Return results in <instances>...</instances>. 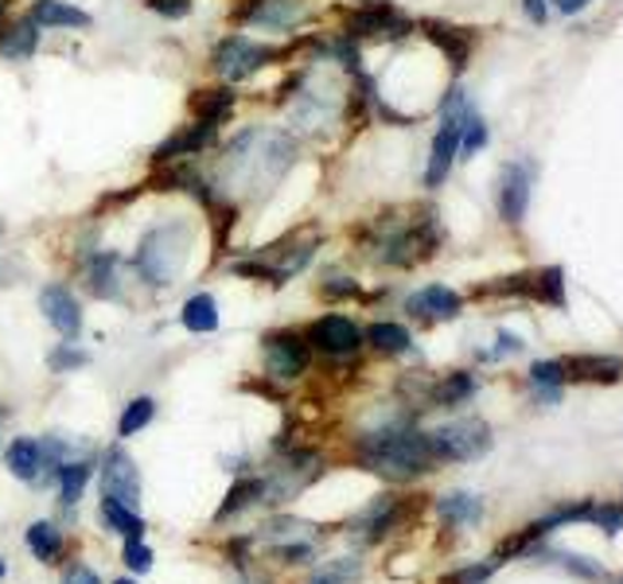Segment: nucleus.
<instances>
[{
    "label": "nucleus",
    "instance_id": "nucleus-28",
    "mask_svg": "<svg viewBox=\"0 0 623 584\" xmlns=\"http://www.w3.org/2000/svg\"><path fill=\"white\" fill-rule=\"evenodd\" d=\"M91 476H94V468L86 460L59 464V495H63L66 507H74V502L83 499V491H86V484H91Z\"/></svg>",
    "mask_w": 623,
    "mask_h": 584
},
{
    "label": "nucleus",
    "instance_id": "nucleus-40",
    "mask_svg": "<svg viewBox=\"0 0 623 584\" xmlns=\"http://www.w3.org/2000/svg\"><path fill=\"white\" fill-rule=\"evenodd\" d=\"M320 297L324 300H347V297H359V285L351 277H328L320 285Z\"/></svg>",
    "mask_w": 623,
    "mask_h": 584
},
{
    "label": "nucleus",
    "instance_id": "nucleus-24",
    "mask_svg": "<svg viewBox=\"0 0 623 584\" xmlns=\"http://www.w3.org/2000/svg\"><path fill=\"white\" fill-rule=\"evenodd\" d=\"M9 468L17 479L35 484V479H40V468H43V445L40 440H32V436H17V440L9 445Z\"/></svg>",
    "mask_w": 623,
    "mask_h": 584
},
{
    "label": "nucleus",
    "instance_id": "nucleus-1",
    "mask_svg": "<svg viewBox=\"0 0 623 584\" xmlns=\"http://www.w3.org/2000/svg\"><path fill=\"white\" fill-rule=\"evenodd\" d=\"M359 464L382 479H418L436 464L429 448V433H418L410 425H386L374 428L359 440Z\"/></svg>",
    "mask_w": 623,
    "mask_h": 584
},
{
    "label": "nucleus",
    "instance_id": "nucleus-11",
    "mask_svg": "<svg viewBox=\"0 0 623 584\" xmlns=\"http://www.w3.org/2000/svg\"><path fill=\"white\" fill-rule=\"evenodd\" d=\"M304 343L331 354V359H347V354H355L362 347V331L347 316H320V320L304 331Z\"/></svg>",
    "mask_w": 623,
    "mask_h": 584
},
{
    "label": "nucleus",
    "instance_id": "nucleus-37",
    "mask_svg": "<svg viewBox=\"0 0 623 584\" xmlns=\"http://www.w3.org/2000/svg\"><path fill=\"white\" fill-rule=\"evenodd\" d=\"M355 576H359V565H355V561H336V565H328L324 573L312 576V584H351Z\"/></svg>",
    "mask_w": 623,
    "mask_h": 584
},
{
    "label": "nucleus",
    "instance_id": "nucleus-31",
    "mask_svg": "<svg viewBox=\"0 0 623 584\" xmlns=\"http://www.w3.org/2000/svg\"><path fill=\"white\" fill-rule=\"evenodd\" d=\"M265 495V479H239V484L230 487V495H226V502H222V510H219V522L222 519H230L234 510H246L250 502H257Z\"/></svg>",
    "mask_w": 623,
    "mask_h": 584
},
{
    "label": "nucleus",
    "instance_id": "nucleus-21",
    "mask_svg": "<svg viewBox=\"0 0 623 584\" xmlns=\"http://www.w3.org/2000/svg\"><path fill=\"white\" fill-rule=\"evenodd\" d=\"M561 382H615L623 374V359H608V354H581V359H558Z\"/></svg>",
    "mask_w": 623,
    "mask_h": 584
},
{
    "label": "nucleus",
    "instance_id": "nucleus-48",
    "mask_svg": "<svg viewBox=\"0 0 623 584\" xmlns=\"http://www.w3.org/2000/svg\"><path fill=\"white\" fill-rule=\"evenodd\" d=\"M114 584H129V581H114Z\"/></svg>",
    "mask_w": 623,
    "mask_h": 584
},
{
    "label": "nucleus",
    "instance_id": "nucleus-33",
    "mask_svg": "<svg viewBox=\"0 0 623 584\" xmlns=\"http://www.w3.org/2000/svg\"><path fill=\"white\" fill-rule=\"evenodd\" d=\"M484 145H487V125H484V117L472 109V114L464 117V125H460V157H476Z\"/></svg>",
    "mask_w": 623,
    "mask_h": 584
},
{
    "label": "nucleus",
    "instance_id": "nucleus-22",
    "mask_svg": "<svg viewBox=\"0 0 623 584\" xmlns=\"http://www.w3.org/2000/svg\"><path fill=\"white\" fill-rule=\"evenodd\" d=\"M436 514L456 530L479 527V519H484V502H479V495H472V491H452V495H441V499H436Z\"/></svg>",
    "mask_w": 623,
    "mask_h": 584
},
{
    "label": "nucleus",
    "instance_id": "nucleus-6",
    "mask_svg": "<svg viewBox=\"0 0 623 584\" xmlns=\"http://www.w3.org/2000/svg\"><path fill=\"white\" fill-rule=\"evenodd\" d=\"M316 249H320V234H288V238L273 242L270 254H262L257 262L265 265V273H270V285L281 288L288 285V280L296 277V273L304 269V265L316 257Z\"/></svg>",
    "mask_w": 623,
    "mask_h": 584
},
{
    "label": "nucleus",
    "instance_id": "nucleus-23",
    "mask_svg": "<svg viewBox=\"0 0 623 584\" xmlns=\"http://www.w3.org/2000/svg\"><path fill=\"white\" fill-rule=\"evenodd\" d=\"M180 323L191 336H211V331L219 328V300H214L211 293H196V297L180 308Z\"/></svg>",
    "mask_w": 623,
    "mask_h": 584
},
{
    "label": "nucleus",
    "instance_id": "nucleus-39",
    "mask_svg": "<svg viewBox=\"0 0 623 584\" xmlns=\"http://www.w3.org/2000/svg\"><path fill=\"white\" fill-rule=\"evenodd\" d=\"M589 522L604 527L608 534H620V530H623V502H615V507H592Z\"/></svg>",
    "mask_w": 623,
    "mask_h": 584
},
{
    "label": "nucleus",
    "instance_id": "nucleus-29",
    "mask_svg": "<svg viewBox=\"0 0 623 584\" xmlns=\"http://www.w3.org/2000/svg\"><path fill=\"white\" fill-rule=\"evenodd\" d=\"M367 343L374 347V351H382V354H405L413 347V339H410V331L402 328V323H370L367 328Z\"/></svg>",
    "mask_w": 623,
    "mask_h": 584
},
{
    "label": "nucleus",
    "instance_id": "nucleus-46",
    "mask_svg": "<svg viewBox=\"0 0 623 584\" xmlns=\"http://www.w3.org/2000/svg\"><path fill=\"white\" fill-rule=\"evenodd\" d=\"M4 17H9V0H0V24H4Z\"/></svg>",
    "mask_w": 623,
    "mask_h": 584
},
{
    "label": "nucleus",
    "instance_id": "nucleus-26",
    "mask_svg": "<svg viewBox=\"0 0 623 584\" xmlns=\"http://www.w3.org/2000/svg\"><path fill=\"white\" fill-rule=\"evenodd\" d=\"M102 519H106L109 527L117 530V534H125V538H145V519H140L137 507H129V502H122V499H102Z\"/></svg>",
    "mask_w": 623,
    "mask_h": 584
},
{
    "label": "nucleus",
    "instance_id": "nucleus-17",
    "mask_svg": "<svg viewBox=\"0 0 623 584\" xmlns=\"http://www.w3.org/2000/svg\"><path fill=\"white\" fill-rule=\"evenodd\" d=\"M398 519H402V499H394V495H378L359 519H355L351 530L359 538H367V542H378V538H386L398 527Z\"/></svg>",
    "mask_w": 623,
    "mask_h": 584
},
{
    "label": "nucleus",
    "instance_id": "nucleus-49",
    "mask_svg": "<svg viewBox=\"0 0 623 584\" xmlns=\"http://www.w3.org/2000/svg\"><path fill=\"white\" fill-rule=\"evenodd\" d=\"M0 234H4V226H0Z\"/></svg>",
    "mask_w": 623,
    "mask_h": 584
},
{
    "label": "nucleus",
    "instance_id": "nucleus-18",
    "mask_svg": "<svg viewBox=\"0 0 623 584\" xmlns=\"http://www.w3.org/2000/svg\"><path fill=\"white\" fill-rule=\"evenodd\" d=\"M405 312L418 316V320H425V323L452 320V316L460 312V297L452 293L448 285H429V288H421V293H413V297L405 300Z\"/></svg>",
    "mask_w": 623,
    "mask_h": 584
},
{
    "label": "nucleus",
    "instance_id": "nucleus-7",
    "mask_svg": "<svg viewBox=\"0 0 623 584\" xmlns=\"http://www.w3.org/2000/svg\"><path fill=\"white\" fill-rule=\"evenodd\" d=\"M308 17L304 0H242L239 9L230 12V20L242 28H270V32H293Z\"/></svg>",
    "mask_w": 623,
    "mask_h": 584
},
{
    "label": "nucleus",
    "instance_id": "nucleus-4",
    "mask_svg": "<svg viewBox=\"0 0 623 584\" xmlns=\"http://www.w3.org/2000/svg\"><path fill=\"white\" fill-rule=\"evenodd\" d=\"M429 448H433L436 460H448V464L479 460L492 448V428L479 417L452 421V425H441L429 433Z\"/></svg>",
    "mask_w": 623,
    "mask_h": 584
},
{
    "label": "nucleus",
    "instance_id": "nucleus-19",
    "mask_svg": "<svg viewBox=\"0 0 623 584\" xmlns=\"http://www.w3.org/2000/svg\"><path fill=\"white\" fill-rule=\"evenodd\" d=\"M40 32L43 28L35 24L32 17L0 24V59H9V63H28V59L40 51Z\"/></svg>",
    "mask_w": 623,
    "mask_h": 584
},
{
    "label": "nucleus",
    "instance_id": "nucleus-32",
    "mask_svg": "<svg viewBox=\"0 0 623 584\" xmlns=\"http://www.w3.org/2000/svg\"><path fill=\"white\" fill-rule=\"evenodd\" d=\"M152 417H156V402H152V397H133V402L125 405L122 421H117V436H137Z\"/></svg>",
    "mask_w": 623,
    "mask_h": 584
},
{
    "label": "nucleus",
    "instance_id": "nucleus-5",
    "mask_svg": "<svg viewBox=\"0 0 623 584\" xmlns=\"http://www.w3.org/2000/svg\"><path fill=\"white\" fill-rule=\"evenodd\" d=\"M467 114H472L467 98L460 91H452L448 102H444V121H441V129H436V137H433V152H429L425 188H441V183L448 180L452 164H456V157H460V125H464Z\"/></svg>",
    "mask_w": 623,
    "mask_h": 584
},
{
    "label": "nucleus",
    "instance_id": "nucleus-13",
    "mask_svg": "<svg viewBox=\"0 0 623 584\" xmlns=\"http://www.w3.org/2000/svg\"><path fill=\"white\" fill-rule=\"evenodd\" d=\"M40 308H43V316H47V323L59 331V336L74 339L78 331H83V305H78V297H74L66 285H47V288H43Z\"/></svg>",
    "mask_w": 623,
    "mask_h": 584
},
{
    "label": "nucleus",
    "instance_id": "nucleus-34",
    "mask_svg": "<svg viewBox=\"0 0 623 584\" xmlns=\"http://www.w3.org/2000/svg\"><path fill=\"white\" fill-rule=\"evenodd\" d=\"M530 293L546 305H566V285H561V269H546L538 280H530Z\"/></svg>",
    "mask_w": 623,
    "mask_h": 584
},
{
    "label": "nucleus",
    "instance_id": "nucleus-30",
    "mask_svg": "<svg viewBox=\"0 0 623 584\" xmlns=\"http://www.w3.org/2000/svg\"><path fill=\"white\" fill-rule=\"evenodd\" d=\"M28 550L35 553L40 561H59V553H63V534H59L55 522H35L32 530H28Z\"/></svg>",
    "mask_w": 623,
    "mask_h": 584
},
{
    "label": "nucleus",
    "instance_id": "nucleus-25",
    "mask_svg": "<svg viewBox=\"0 0 623 584\" xmlns=\"http://www.w3.org/2000/svg\"><path fill=\"white\" fill-rule=\"evenodd\" d=\"M472 394H476V379L460 371V374H448L444 382H436V386L429 390V402L441 405V410H452V405H464Z\"/></svg>",
    "mask_w": 623,
    "mask_h": 584
},
{
    "label": "nucleus",
    "instance_id": "nucleus-3",
    "mask_svg": "<svg viewBox=\"0 0 623 584\" xmlns=\"http://www.w3.org/2000/svg\"><path fill=\"white\" fill-rule=\"evenodd\" d=\"M281 55H285L281 47L257 43V40H250V35H242V32H230V35H222V40L214 43L211 71L222 78V83L239 86V83H250V78H254L257 71H265L270 63H277Z\"/></svg>",
    "mask_w": 623,
    "mask_h": 584
},
{
    "label": "nucleus",
    "instance_id": "nucleus-15",
    "mask_svg": "<svg viewBox=\"0 0 623 584\" xmlns=\"http://www.w3.org/2000/svg\"><path fill=\"white\" fill-rule=\"evenodd\" d=\"M234 109H239V91H234L230 83L203 86V91L191 94V114H196V121H207V125H214V129L230 125Z\"/></svg>",
    "mask_w": 623,
    "mask_h": 584
},
{
    "label": "nucleus",
    "instance_id": "nucleus-45",
    "mask_svg": "<svg viewBox=\"0 0 623 584\" xmlns=\"http://www.w3.org/2000/svg\"><path fill=\"white\" fill-rule=\"evenodd\" d=\"M522 4H526V12H530V20H538V24L546 20V0H522Z\"/></svg>",
    "mask_w": 623,
    "mask_h": 584
},
{
    "label": "nucleus",
    "instance_id": "nucleus-43",
    "mask_svg": "<svg viewBox=\"0 0 623 584\" xmlns=\"http://www.w3.org/2000/svg\"><path fill=\"white\" fill-rule=\"evenodd\" d=\"M63 584H102V581H98V573H94L91 565H71L63 573Z\"/></svg>",
    "mask_w": 623,
    "mask_h": 584
},
{
    "label": "nucleus",
    "instance_id": "nucleus-36",
    "mask_svg": "<svg viewBox=\"0 0 623 584\" xmlns=\"http://www.w3.org/2000/svg\"><path fill=\"white\" fill-rule=\"evenodd\" d=\"M122 558H125V565H129L133 573H148V569H152V550H148L140 538H125Z\"/></svg>",
    "mask_w": 623,
    "mask_h": 584
},
{
    "label": "nucleus",
    "instance_id": "nucleus-47",
    "mask_svg": "<svg viewBox=\"0 0 623 584\" xmlns=\"http://www.w3.org/2000/svg\"><path fill=\"white\" fill-rule=\"evenodd\" d=\"M0 581H4V558H0Z\"/></svg>",
    "mask_w": 623,
    "mask_h": 584
},
{
    "label": "nucleus",
    "instance_id": "nucleus-35",
    "mask_svg": "<svg viewBox=\"0 0 623 584\" xmlns=\"http://www.w3.org/2000/svg\"><path fill=\"white\" fill-rule=\"evenodd\" d=\"M51 371L66 374V371H78V367H86L91 362V354L83 351V347H74V343H59L55 351H51Z\"/></svg>",
    "mask_w": 623,
    "mask_h": 584
},
{
    "label": "nucleus",
    "instance_id": "nucleus-27",
    "mask_svg": "<svg viewBox=\"0 0 623 584\" xmlns=\"http://www.w3.org/2000/svg\"><path fill=\"white\" fill-rule=\"evenodd\" d=\"M421 28H425L429 40L441 43L444 55L452 59V66H456V71L467 63V35L460 32V28H448V24H441V20H425V24H421Z\"/></svg>",
    "mask_w": 623,
    "mask_h": 584
},
{
    "label": "nucleus",
    "instance_id": "nucleus-44",
    "mask_svg": "<svg viewBox=\"0 0 623 584\" xmlns=\"http://www.w3.org/2000/svg\"><path fill=\"white\" fill-rule=\"evenodd\" d=\"M592 0H553V9L561 12V17H577L581 9H589Z\"/></svg>",
    "mask_w": 623,
    "mask_h": 584
},
{
    "label": "nucleus",
    "instance_id": "nucleus-41",
    "mask_svg": "<svg viewBox=\"0 0 623 584\" xmlns=\"http://www.w3.org/2000/svg\"><path fill=\"white\" fill-rule=\"evenodd\" d=\"M495 565H499V561H492V565H472V569H460V573H452L444 584H487V576L495 573Z\"/></svg>",
    "mask_w": 623,
    "mask_h": 584
},
{
    "label": "nucleus",
    "instance_id": "nucleus-38",
    "mask_svg": "<svg viewBox=\"0 0 623 584\" xmlns=\"http://www.w3.org/2000/svg\"><path fill=\"white\" fill-rule=\"evenodd\" d=\"M148 12H156V17L165 20H183L191 17V0H140Z\"/></svg>",
    "mask_w": 623,
    "mask_h": 584
},
{
    "label": "nucleus",
    "instance_id": "nucleus-9",
    "mask_svg": "<svg viewBox=\"0 0 623 584\" xmlns=\"http://www.w3.org/2000/svg\"><path fill=\"white\" fill-rule=\"evenodd\" d=\"M308 351L304 336L296 331H270L262 339V354H265V374L277 382H296L304 371H308Z\"/></svg>",
    "mask_w": 623,
    "mask_h": 584
},
{
    "label": "nucleus",
    "instance_id": "nucleus-10",
    "mask_svg": "<svg viewBox=\"0 0 623 584\" xmlns=\"http://www.w3.org/2000/svg\"><path fill=\"white\" fill-rule=\"evenodd\" d=\"M219 140V129L207 121H191L180 125L168 140H160L152 149V168H168V164H188V160L203 157L207 149H214Z\"/></svg>",
    "mask_w": 623,
    "mask_h": 584
},
{
    "label": "nucleus",
    "instance_id": "nucleus-50",
    "mask_svg": "<svg viewBox=\"0 0 623 584\" xmlns=\"http://www.w3.org/2000/svg\"><path fill=\"white\" fill-rule=\"evenodd\" d=\"M620 584H623V581H620Z\"/></svg>",
    "mask_w": 623,
    "mask_h": 584
},
{
    "label": "nucleus",
    "instance_id": "nucleus-12",
    "mask_svg": "<svg viewBox=\"0 0 623 584\" xmlns=\"http://www.w3.org/2000/svg\"><path fill=\"white\" fill-rule=\"evenodd\" d=\"M102 491H106V499H122V502H129V507L140 502V471L125 448H109L106 453V464H102Z\"/></svg>",
    "mask_w": 623,
    "mask_h": 584
},
{
    "label": "nucleus",
    "instance_id": "nucleus-16",
    "mask_svg": "<svg viewBox=\"0 0 623 584\" xmlns=\"http://www.w3.org/2000/svg\"><path fill=\"white\" fill-rule=\"evenodd\" d=\"M86 288L98 300H122V257L114 249L86 257Z\"/></svg>",
    "mask_w": 623,
    "mask_h": 584
},
{
    "label": "nucleus",
    "instance_id": "nucleus-8",
    "mask_svg": "<svg viewBox=\"0 0 623 584\" xmlns=\"http://www.w3.org/2000/svg\"><path fill=\"white\" fill-rule=\"evenodd\" d=\"M344 28L347 40H402V35H410V20L386 0H367L362 9L347 17Z\"/></svg>",
    "mask_w": 623,
    "mask_h": 584
},
{
    "label": "nucleus",
    "instance_id": "nucleus-14",
    "mask_svg": "<svg viewBox=\"0 0 623 584\" xmlns=\"http://www.w3.org/2000/svg\"><path fill=\"white\" fill-rule=\"evenodd\" d=\"M530 183H534V168L530 164H507L499 180V211L507 223H522L526 206H530Z\"/></svg>",
    "mask_w": 623,
    "mask_h": 584
},
{
    "label": "nucleus",
    "instance_id": "nucleus-42",
    "mask_svg": "<svg viewBox=\"0 0 623 584\" xmlns=\"http://www.w3.org/2000/svg\"><path fill=\"white\" fill-rule=\"evenodd\" d=\"M561 565L566 569H573V573H581V576H600V565L596 561H584V558H577V553H561Z\"/></svg>",
    "mask_w": 623,
    "mask_h": 584
},
{
    "label": "nucleus",
    "instance_id": "nucleus-20",
    "mask_svg": "<svg viewBox=\"0 0 623 584\" xmlns=\"http://www.w3.org/2000/svg\"><path fill=\"white\" fill-rule=\"evenodd\" d=\"M28 17L40 28H51V32H74V28H94V17L86 9H74L66 0H35Z\"/></svg>",
    "mask_w": 623,
    "mask_h": 584
},
{
    "label": "nucleus",
    "instance_id": "nucleus-2",
    "mask_svg": "<svg viewBox=\"0 0 623 584\" xmlns=\"http://www.w3.org/2000/svg\"><path fill=\"white\" fill-rule=\"evenodd\" d=\"M188 249H191L188 223L168 219V223H156L145 231L137 254H133V269H137V277L145 280V285L168 288L180 277V265H183V257H188Z\"/></svg>",
    "mask_w": 623,
    "mask_h": 584
}]
</instances>
